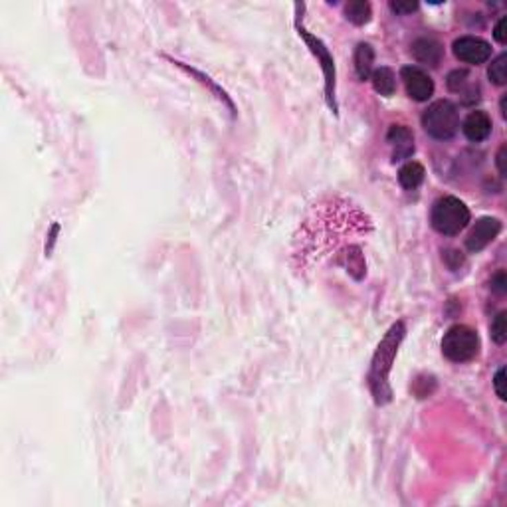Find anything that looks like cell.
<instances>
[{
	"label": "cell",
	"instance_id": "23",
	"mask_svg": "<svg viewBox=\"0 0 507 507\" xmlns=\"http://www.w3.org/2000/svg\"><path fill=\"white\" fill-rule=\"evenodd\" d=\"M492 289L493 291H497V294H506L507 289V278H506V271H499V274H495L492 278Z\"/></svg>",
	"mask_w": 507,
	"mask_h": 507
},
{
	"label": "cell",
	"instance_id": "13",
	"mask_svg": "<svg viewBox=\"0 0 507 507\" xmlns=\"http://www.w3.org/2000/svg\"><path fill=\"white\" fill-rule=\"evenodd\" d=\"M424 166L417 161H410V163H406L399 171V182H401V186L406 189V191H414L418 189L420 184H422V180H424Z\"/></svg>",
	"mask_w": 507,
	"mask_h": 507
},
{
	"label": "cell",
	"instance_id": "15",
	"mask_svg": "<svg viewBox=\"0 0 507 507\" xmlns=\"http://www.w3.org/2000/svg\"><path fill=\"white\" fill-rule=\"evenodd\" d=\"M345 16L349 22L357 24V26H365L371 16H373V10H371V4L365 2V0H355V2H349L345 6Z\"/></svg>",
	"mask_w": 507,
	"mask_h": 507
},
{
	"label": "cell",
	"instance_id": "6",
	"mask_svg": "<svg viewBox=\"0 0 507 507\" xmlns=\"http://www.w3.org/2000/svg\"><path fill=\"white\" fill-rule=\"evenodd\" d=\"M454 56L463 64H472V66H479L492 58V46L490 42L477 38V36H462L458 40H454L452 44Z\"/></svg>",
	"mask_w": 507,
	"mask_h": 507
},
{
	"label": "cell",
	"instance_id": "25",
	"mask_svg": "<svg viewBox=\"0 0 507 507\" xmlns=\"http://www.w3.org/2000/svg\"><path fill=\"white\" fill-rule=\"evenodd\" d=\"M499 107H501V115H504V117H507V95H504V97H501V104H499Z\"/></svg>",
	"mask_w": 507,
	"mask_h": 507
},
{
	"label": "cell",
	"instance_id": "14",
	"mask_svg": "<svg viewBox=\"0 0 507 507\" xmlns=\"http://www.w3.org/2000/svg\"><path fill=\"white\" fill-rule=\"evenodd\" d=\"M371 82H373V88L381 95L385 97H390L394 90H396V77L392 74L390 68H376L371 74Z\"/></svg>",
	"mask_w": 507,
	"mask_h": 507
},
{
	"label": "cell",
	"instance_id": "12",
	"mask_svg": "<svg viewBox=\"0 0 507 507\" xmlns=\"http://www.w3.org/2000/svg\"><path fill=\"white\" fill-rule=\"evenodd\" d=\"M374 64V50L371 44H358L355 50V72H357L358 79H369L373 74Z\"/></svg>",
	"mask_w": 507,
	"mask_h": 507
},
{
	"label": "cell",
	"instance_id": "18",
	"mask_svg": "<svg viewBox=\"0 0 507 507\" xmlns=\"http://www.w3.org/2000/svg\"><path fill=\"white\" fill-rule=\"evenodd\" d=\"M506 312L497 314L492 323V339L497 345H504L507 339V325H506Z\"/></svg>",
	"mask_w": 507,
	"mask_h": 507
},
{
	"label": "cell",
	"instance_id": "20",
	"mask_svg": "<svg viewBox=\"0 0 507 507\" xmlns=\"http://www.w3.org/2000/svg\"><path fill=\"white\" fill-rule=\"evenodd\" d=\"M493 388H495V394L501 399V401H506L507 396H506V369L501 367L497 373H495V376H493Z\"/></svg>",
	"mask_w": 507,
	"mask_h": 507
},
{
	"label": "cell",
	"instance_id": "16",
	"mask_svg": "<svg viewBox=\"0 0 507 507\" xmlns=\"http://www.w3.org/2000/svg\"><path fill=\"white\" fill-rule=\"evenodd\" d=\"M347 268L349 271L353 274V278L355 280H361L363 276H365V271H367V264H365V260H363V252H361V248L358 246H349V252H347Z\"/></svg>",
	"mask_w": 507,
	"mask_h": 507
},
{
	"label": "cell",
	"instance_id": "17",
	"mask_svg": "<svg viewBox=\"0 0 507 507\" xmlns=\"http://www.w3.org/2000/svg\"><path fill=\"white\" fill-rule=\"evenodd\" d=\"M488 77L492 79L495 86H504L507 82V54L501 52L488 68Z\"/></svg>",
	"mask_w": 507,
	"mask_h": 507
},
{
	"label": "cell",
	"instance_id": "4",
	"mask_svg": "<svg viewBox=\"0 0 507 507\" xmlns=\"http://www.w3.org/2000/svg\"><path fill=\"white\" fill-rule=\"evenodd\" d=\"M442 353L452 363H468L479 353V337L468 325H454L442 339Z\"/></svg>",
	"mask_w": 507,
	"mask_h": 507
},
{
	"label": "cell",
	"instance_id": "5",
	"mask_svg": "<svg viewBox=\"0 0 507 507\" xmlns=\"http://www.w3.org/2000/svg\"><path fill=\"white\" fill-rule=\"evenodd\" d=\"M299 36L305 40V44L312 48V52L317 56V60L321 61L323 75H325V93H327V102L329 105L333 107V111H337V104H335V64H333V58H331L329 50L319 38H315V36L307 34V32L301 30V28H299Z\"/></svg>",
	"mask_w": 507,
	"mask_h": 507
},
{
	"label": "cell",
	"instance_id": "19",
	"mask_svg": "<svg viewBox=\"0 0 507 507\" xmlns=\"http://www.w3.org/2000/svg\"><path fill=\"white\" fill-rule=\"evenodd\" d=\"M468 77H470V74L466 70H454L452 74L448 75V88H450V91L460 93L463 90V86L468 84Z\"/></svg>",
	"mask_w": 507,
	"mask_h": 507
},
{
	"label": "cell",
	"instance_id": "22",
	"mask_svg": "<svg viewBox=\"0 0 507 507\" xmlns=\"http://www.w3.org/2000/svg\"><path fill=\"white\" fill-rule=\"evenodd\" d=\"M418 8L417 2H390V10L396 15H410Z\"/></svg>",
	"mask_w": 507,
	"mask_h": 507
},
{
	"label": "cell",
	"instance_id": "3",
	"mask_svg": "<svg viewBox=\"0 0 507 507\" xmlns=\"http://www.w3.org/2000/svg\"><path fill=\"white\" fill-rule=\"evenodd\" d=\"M422 127L426 133L434 139H438V141L452 139L458 133V127H460L458 107L448 99L434 102L422 115Z\"/></svg>",
	"mask_w": 507,
	"mask_h": 507
},
{
	"label": "cell",
	"instance_id": "21",
	"mask_svg": "<svg viewBox=\"0 0 507 507\" xmlns=\"http://www.w3.org/2000/svg\"><path fill=\"white\" fill-rule=\"evenodd\" d=\"M493 38H495L499 44H507V16L499 18V22L495 24V28H493Z\"/></svg>",
	"mask_w": 507,
	"mask_h": 507
},
{
	"label": "cell",
	"instance_id": "1",
	"mask_svg": "<svg viewBox=\"0 0 507 507\" xmlns=\"http://www.w3.org/2000/svg\"><path fill=\"white\" fill-rule=\"evenodd\" d=\"M404 333H406L404 321H396L392 327L388 329L383 341L379 343L373 361H371V371H369L367 381H369V388H371L374 403L379 406H385L392 401V388L388 385V376L392 371V363H394V357L399 353V347L403 343Z\"/></svg>",
	"mask_w": 507,
	"mask_h": 507
},
{
	"label": "cell",
	"instance_id": "9",
	"mask_svg": "<svg viewBox=\"0 0 507 507\" xmlns=\"http://www.w3.org/2000/svg\"><path fill=\"white\" fill-rule=\"evenodd\" d=\"M387 141L392 147L394 161H404L414 153V135L406 125H390Z\"/></svg>",
	"mask_w": 507,
	"mask_h": 507
},
{
	"label": "cell",
	"instance_id": "24",
	"mask_svg": "<svg viewBox=\"0 0 507 507\" xmlns=\"http://www.w3.org/2000/svg\"><path fill=\"white\" fill-rule=\"evenodd\" d=\"M506 153H507V147L506 145H501L499 151H497V157H495V164H497V171H499V175L504 177L507 171H506Z\"/></svg>",
	"mask_w": 507,
	"mask_h": 507
},
{
	"label": "cell",
	"instance_id": "2",
	"mask_svg": "<svg viewBox=\"0 0 507 507\" xmlns=\"http://www.w3.org/2000/svg\"><path fill=\"white\" fill-rule=\"evenodd\" d=\"M430 222L436 232L444 236H456L470 224V210L460 198L444 196L434 202Z\"/></svg>",
	"mask_w": 507,
	"mask_h": 507
},
{
	"label": "cell",
	"instance_id": "7",
	"mask_svg": "<svg viewBox=\"0 0 507 507\" xmlns=\"http://www.w3.org/2000/svg\"><path fill=\"white\" fill-rule=\"evenodd\" d=\"M401 77L404 82L406 93L414 102H428L434 93V82L430 75L426 74L422 68L417 66H404L401 70Z\"/></svg>",
	"mask_w": 507,
	"mask_h": 507
},
{
	"label": "cell",
	"instance_id": "10",
	"mask_svg": "<svg viewBox=\"0 0 507 507\" xmlns=\"http://www.w3.org/2000/svg\"><path fill=\"white\" fill-rule=\"evenodd\" d=\"M462 131L472 143H481L492 133V119L486 111H472L463 121Z\"/></svg>",
	"mask_w": 507,
	"mask_h": 507
},
{
	"label": "cell",
	"instance_id": "8",
	"mask_svg": "<svg viewBox=\"0 0 507 507\" xmlns=\"http://www.w3.org/2000/svg\"><path fill=\"white\" fill-rule=\"evenodd\" d=\"M499 232H501V222L492 216H484L474 224L470 236L466 238V248L470 252H481L486 246H490L493 240L499 236Z\"/></svg>",
	"mask_w": 507,
	"mask_h": 507
},
{
	"label": "cell",
	"instance_id": "11",
	"mask_svg": "<svg viewBox=\"0 0 507 507\" xmlns=\"http://www.w3.org/2000/svg\"><path fill=\"white\" fill-rule=\"evenodd\" d=\"M412 56L420 64L438 66L442 61V56H444V48L434 38H418L417 42L412 44Z\"/></svg>",
	"mask_w": 507,
	"mask_h": 507
}]
</instances>
